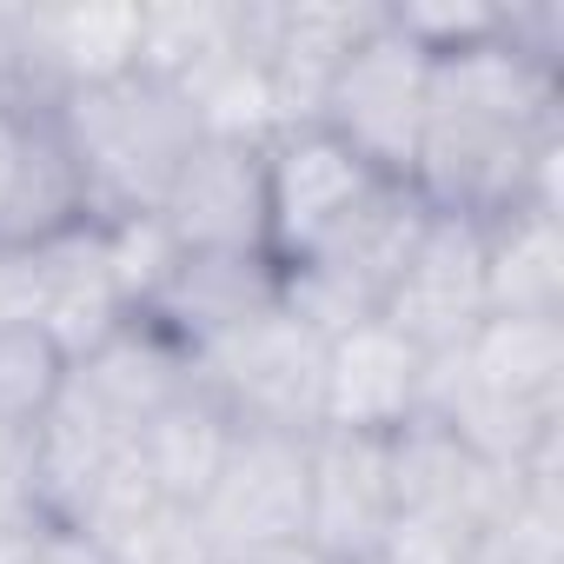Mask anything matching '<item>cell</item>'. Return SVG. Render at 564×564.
I'll use <instances>...</instances> for the list:
<instances>
[{
	"mask_svg": "<svg viewBox=\"0 0 564 564\" xmlns=\"http://www.w3.org/2000/svg\"><path fill=\"white\" fill-rule=\"evenodd\" d=\"M47 326V265L41 246H0V333Z\"/></svg>",
	"mask_w": 564,
	"mask_h": 564,
	"instance_id": "603a6c76",
	"label": "cell"
},
{
	"mask_svg": "<svg viewBox=\"0 0 564 564\" xmlns=\"http://www.w3.org/2000/svg\"><path fill=\"white\" fill-rule=\"evenodd\" d=\"M425 80H432V54L412 47L392 28V14H379V28L339 67V80H333V94L319 107V127L333 140H346L372 173L412 186L419 127H425Z\"/></svg>",
	"mask_w": 564,
	"mask_h": 564,
	"instance_id": "52a82bcc",
	"label": "cell"
},
{
	"mask_svg": "<svg viewBox=\"0 0 564 564\" xmlns=\"http://www.w3.org/2000/svg\"><path fill=\"white\" fill-rule=\"evenodd\" d=\"M425 352L405 346L386 319H366L339 339H326V425L319 432H372L392 438L419 419Z\"/></svg>",
	"mask_w": 564,
	"mask_h": 564,
	"instance_id": "5bb4252c",
	"label": "cell"
},
{
	"mask_svg": "<svg viewBox=\"0 0 564 564\" xmlns=\"http://www.w3.org/2000/svg\"><path fill=\"white\" fill-rule=\"evenodd\" d=\"M419 419L471 458L518 471L538 445L564 438V319H485L458 352L425 359Z\"/></svg>",
	"mask_w": 564,
	"mask_h": 564,
	"instance_id": "7a4b0ae2",
	"label": "cell"
},
{
	"mask_svg": "<svg viewBox=\"0 0 564 564\" xmlns=\"http://www.w3.org/2000/svg\"><path fill=\"white\" fill-rule=\"evenodd\" d=\"M379 186H386V173H372L326 127H286V133H272L265 140V259L272 265L306 259Z\"/></svg>",
	"mask_w": 564,
	"mask_h": 564,
	"instance_id": "ba28073f",
	"label": "cell"
},
{
	"mask_svg": "<svg viewBox=\"0 0 564 564\" xmlns=\"http://www.w3.org/2000/svg\"><path fill=\"white\" fill-rule=\"evenodd\" d=\"M272 306H279V265L265 252H180L147 319L173 333L186 352H199Z\"/></svg>",
	"mask_w": 564,
	"mask_h": 564,
	"instance_id": "9a60e30c",
	"label": "cell"
},
{
	"mask_svg": "<svg viewBox=\"0 0 564 564\" xmlns=\"http://www.w3.org/2000/svg\"><path fill=\"white\" fill-rule=\"evenodd\" d=\"M199 386L219 399L232 425L252 432H300L313 438L326 425V339L300 326L286 306H272L226 339L193 352Z\"/></svg>",
	"mask_w": 564,
	"mask_h": 564,
	"instance_id": "5b68a950",
	"label": "cell"
},
{
	"mask_svg": "<svg viewBox=\"0 0 564 564\" xmlns=\"http://www.w3.org/2000/svg\"><path fill=\"white\" fill-rule=\"evenodd\" d=\"M465 564H498V557H491V551H485V544H478V551H471V557H465Z\"/></svg>",
	"mask_w": 564,
	"mask_h": 564,
	"instance_id": "4316f807",
	"label": "cell"
},
{
	"mask_svg": "<svg viewBox=\"0 0 564 564\" xmlns=\"http://www.w3.org/2000/svg\"><path fill=\"white\" fill-rule=\"evenodd\" d=\"M47 107H14L0 100V239L14 232V206H21V173H28V147Z\"/></svg>",
	"mask_w": 564,
	"mask_h": 564,
	"instance_id": "cb8c5ba5",
	"label": "cell"
},
{
	"mask_svg": "<svg viewBox=\"0 0 564 564\" xmlns=\"http://www.w3.org/2000/svg\"><path fill=\"white\" fill-rule=\"evenodd\" d=\"M491 319H564V213L518 206L485 226Z\"/></svg>",
	"mask_w": 564,
	"mask_h": 564,
	"instance_id": "ac0fdd59",
	"label": "cell"
},
{
	"mask_svg": "<svg viewBox=\"0 0 564 564\" xmlns=\"http://www.w3.org/2000/svg\"><path fill=\"white\" fill-rule=\"evenodd\" d=\"M67 379V359L47 333H0V425L34 432Z\"/></svg>",
	"mask_w": 564,
	"mask_h": 564,
	"instance_id": "ffe728a7",
	"label": "cell"
},
{
	"mask_svg": "<svg viewBox=\"0 0 564 564\" xmlns=\"http://www.w3.org/2000/svg\"><path fill=\"white\" fill-rule=\"evenodd\" d=\"M28 564H107V557H100V544H94L87 531H74V524H41V531L28 538Z\"/></svg>",
	"mask_w": 564,
	"mask_h": 564,
	"instance_id": "d4e9b609",
	"label": "cell"
},
{
	"mask_svg": "<svg viewBox=\"0 0 564 564\" xmlns=\"http://www.w3.org/2000/svg\"><path fill=\"white\" fill-rule=\"evenodd\" d=\"M405 346H419L425 359L438 352H458L485 319V226L471 219H452V213H432L399 286L386 293V313H379Z\"/></svg>",
	"mask_w": 564,
	"mask_h": 564,
	"instance_id": "9c48e42d",
	"label": "cell"
},
{
	"mask_svg": "<svg viewBox=\"0 0 564 564\" xmlns=\"http://www.w3.org/2000/svg\"><path fill=\"white\" fill-rule=\"evenodd\" d=\"M425 219H432V206L405 180H386L306 259L279 265V306L300 326H313L319 339H339V333L379 319L386 293L399 286V272H405V259L425 232Z\"/></svg>",
	"mask_w": 564,
	"mask_h": 564,
	"instance_id": "277c9868",
	"label": "cell"
},
{
	"mask_svg": "<svg viewBox=\"0 0 564 564\" xmlns=\"http://www.w3.org/2000/svg\"><path fill=\"white\" fill-rule=\"evenodd\" d=\"M41 265H47V339L61 346V359H87L94 346H107L133 306L120 300L113 286V265H107V246H100V226L80 219L54 239H41Z\"/></svg>",
	"mask_w": 564,
	"mask_h": 564,
	"instance_id": "e0dca14e",
	"label": "cell"
},
{
	"mask_svg": "<svg viewBox=\"0 0 564 564\" xmlns=\"http://www.w3.org/2000/svg\"><path fill=\"white\" fill-rule=\"evenodd\" d=\"M100 246H107V265H113V286L133 313H147L166 286V272L180 265V246L173 232L160 226V213H140V219H113L100 226Z\"/></svg>",
	"mask_w": 564,
	"mask_h": 564,
	"instance_id": "44dd1931",
	"label": "cell"
},
{
	"mask_svg": "<svg viewBox=\"0 0 564 564\" xmlns=\"http://www.w3.org/2000/svg\"><path fill=\"white\" fill-rule=\"evenodd\" d=\"M41 524H47V505H41V452H34V432L0 425V538L41 531Z\"/></svg>",
	"mask_w": 564,
	"mask_h": 564,
	"instance_id": "7402d4cb",
	"label": "cell"
},
{
	"mask_svg": "<svg viewBox=\"0 0 564 564\" xmlns=\"http://www.w3.org/2000/svg\"><path fill=\"white\" fill-rule=\"evenodd\" d=\"M67 379H74L127 438H140V425H147L153 412H166L180 392L199 386L193 352H186L173 333H160L147 313H133V319H127L107 346H94L87 359H74Z\"/></svg>",
	"mask_w": 564,
	"mask_h": 564,
	"instance_id": "2e32d148",
	"label": "cell"
},
{
	"mask_svg": "<svg viewBox=\"0 0 564 564\" xmlns=\"http://www.w3.org/2000/svg\"><path fill=\"white\" fill-rule=\"evenodd\" d=\"M226 445H232V419L219 412V399L206 386H193V392H180L166 412H153L140 425L133 465L147 471V485L160 498L199 505L206 485H213V471H219V458H226Z\"/></svg>",
	"mask_w": 564,
	"mask_h": 564,
	"instance_id": "d6986e66",
	"label": "cell"
},
{
	"mask_svg": "<svg viewBox=\"0 0 564 564\" xmlns=\"http://www.w3.org/2000/svg\"><path fill=\"white\" fill-rule=\"evenodd\" d=\"M564 74L524 61L498 34L432 61L412 193L432 213L491 226L518 206L564 213Z\"/></svg>",
	"mask_w": 564,
	"mask_h": 564,
	"instance_id": "6da1fadb",
	"label": "cell"
},
{
	"mask_svg": "<svg viewBox=\"0 0 564 564\" xmlns=\"http://www.w3.org/2000/svg\"><path fill=\"white\" fill-rule=\"evenodd\" d=\"M386 8H272L265 21V94H272V120L286 127H319V107L339 80V67L352 61V47L379 28Z\"/></svg>",
	"mask_w": 564,
	"mask_h": 564,
	"instance_id": "7c38bea8",
	"label": "cell"
},
{
	"mask_svg": "<svg viewBox=\"0 0 564 564\" xmlns=\"http://www.w3.org/2000/svg\"><path fill=\"white\" fill-rule=\"evenodd\" d=\"M160 226L180 252H265V140H219L180 160Z\"/></svg>",
	"mask_w": 564,
	"mask_h": 564,
	"instance_id": "30bf717a",
	"label": "cell"
},
{
	"mask_svg": "<svg viewBox=\"0 0 564 564\" xmlns=\"http://www.w3.org/2000/svg\"><path fill=\"white\" fill-rule=\"evenodd\" d=\"M21 47H28V61H21L28 100L61 107L67 94L140 67V8H28Z\"/></svg>",
	"mask_w": 564,
	"mask_h": 564,
	"instance_id": "4fadbf2b",
	"label": "cell"
},
{
	"mask_svg": "<svg viewBox=\"0 0 564 564\" xmlns=\"http://www.w3.org/2000/svg\"><path fill=\"white\" fill-rule=\"evenodd\" d=\"M392 531V445L372 432H313L306 544L326 564H372Z\"/></svg>",
	"mask_w": 564,
	"mask_h": 564,
	"instance_id": "8fae6325",
	"label": "cell"
},
{
	"mask_svg": "<svg viewBox=\"0 0 564 564\" xmlns=\"http://www.w3.org/2000/svg\"><path fill=\"white\" fill-rule=\"evenodd\" d=\"M226 564H326L306 538L300 544H265V551H239V557H226Z\"/></svg>",
	"mask_w": 564,
	"mask_h": 564,
	"instance_id": "484cf974",
	"label": "cell"
},
{
	"mask_svg": "<svg viewBox=\"0 0 564 564\" xmlns=\"http://www.w3.org/2000/svg\"><path fill=\"white\" fill-rule=\"evenodd\" d=\"M306 498H313V438L300 432H252L232 425V445L193 505L213 557L265 551V544H300L306 538Z\"/></svg>",
	"mask_w": 564,
	"mask_h": 564,
	"instance_id": "8992f818",
	"label": "cell"
},
{
	"mask_svg": "<svg viewBox=\"0 0 564 564\" xmlns=\"http://www.w3.org/2000/svg\"><path fill=\"white\" fill-rule=\"evenodd\" d=\"M54 127H61V140L74 153L94 226L160 213L180 160L199 147V120H193L186 94L140 74V67L120 74V80L67 94L54 107Z\"/></svg>",
	"mask_w": 564,
	"mask_h": 564,
	"instance_id": "3957f363",
	"label": "cell"
}]
</instances>
